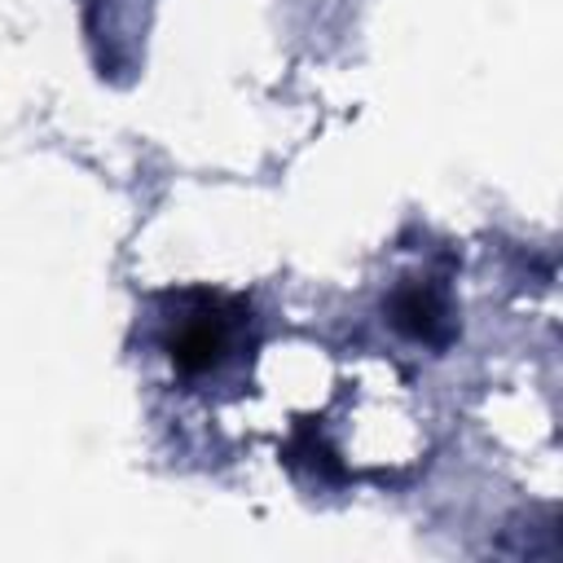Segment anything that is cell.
Listing matches in <instances>:
<instances>
[{
  "label": "cell",
  "mask_w": 563,
  "mask_h": 563,
  "mask_svg": "<svg viewBox=\"0 0 563 563\" xmlns=\"http://www.w3.org/2000/svg\"><path fill=\"white\" fill-rule=\"evenodd\" d=\"M246 321L251 312L242 299L216 290H185L167 312L163 347L180 374H211L233 356Z\"/></svg>",
  "instance_id": "6da1fadb"
},
{
  "label": "cell",
  "mask_w": 563,
  "mask_h": 563,
  "mask_svg": "<svg viewBox=\"0 0 563 563\" xmlns=\"http://www.w3.org/2000/svg\"><path fill=\"white\" fill-rule=\"evenodd\" d=\"M387 317L413 343L444 347L453 339V308H449V295H444V286L435 277H409V282H400L391 290V299H387Z\"/></svg>",
  "instance_id": "7a4b0ae2"
}]
</instances>
